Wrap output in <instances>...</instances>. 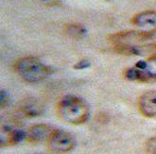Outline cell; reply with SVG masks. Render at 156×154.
Returning <instances> with one entry per match:
<instances>
[{
  "label": "cell",
  "instance_id": "obj_1",
  "mask_svg": "<svg viewBox=\"0 0 156 154\" xmlns=\"http://www.w3.org/2000/svg\"><path fill=\"white\" fill-rule=\"evenodd\" d=\"M57 114L66 123L80 125L88 119L89 108L81 98L75 96H66L58 103Z\"/></svg>",
  "mask_w": 156,
  "mask_h": 154
},
{
  "label": "cell",
  "instance_id": "obj_2",
  "mask_svg": "<svg viewBox=\"0 0 156 154\" xmlns=\"http://www.w3.org/2000/svg\"><path fill=\"white\" fill-rule=\"evenodd\" d=\"M13 68L18 76L30 83L42 81L52 73V69L49 66L45 65L39 59L31 56L17 60Z\"/></svg>",
  "mask_w": 156,
  "mask_h": 154
},
{
  "label": "cell",
  "instance_id": "obj_3",
  "mask_svg": "<svg viewBox=\"0 0 156 154\" xmlns=\"http://www.w3.org/2000/svg\"><path fill=\"white\" fill-rule=\"evenodd\" d=\"M124 77L132 81L155 82L156 81V56H151L137 61L135 65L125 70Z\"/></svg>",
  "mask_w": 156,
  "mask_h": 154
},
{
  "label": "cell",
  "instance_id": "obj_4",
  "mask_svg": "<svg viewBox=\"0 0 156 154\" xmlns=\"http://www.w3.org/2000/svg\"><path fill=\"white\" fill-rule=\"evenodd\" d=\"M153 32L145 30H126L110 34L108 41L114 44V46L125 44V46H133V44H140V43L151 39L153 36Z\"/></svg>",
  "mask_w": 156,
  "mask_h": 154
},
{
  "label": "cell",
  "instance_id": "obj_5",
  "mask_svg": "<svg viewBox=\"0 0 156 154\" xmlns=\"http://www.w3.org/2000/svg\"><path fill=\"white\" fill-rule=\"evenodd\" d=\"M48 148L54 153H66L75 147V141L72 135L62 130L55 129L47 141Z\"/></svg>",
  "mask_w": 156,
  "mask_h": 154
},
{
  "label": "cell",
  "instance_id": "obj_6",
  "mask_svg": "<svg viewBox=\"0 0 156 154\" xmlns=\"http://www.w3.org/2000/svg\"><path fill=\"white\" fill-rule=\"evenodd\" d=\"M114 50L119 54L127 56H146L156 51V43L133 44V46L119 44V46H114Z\"/></svg>",
  "mask_w": 156,
  "mask_h": 154
},
{
  "label": "cell",
  "instance_id": "obj_7",
  "mask_svg": "<svg viewBox=\"0 0 156 154\" xmlns=\"http://www.w3.org/2000/svg\"><path fill=\"white\" fill-rule=\"evenodd\" d=\"M55 129L48 124H36L31 126L26 133V139L31 144L47 142Z\"/></svg>",
  "mask_w": 156,
  "mask_h": 154
},
{
  "label": "cell",
  "instance_id": "obj_8",
  "mask_svg": "<svg viewBox=\"0 0 156 154\" xmlns=\"http://www.w3.org/2000/svg\"><path fill=\"white\" fill-rule=\"evenodd\" d=\"M26 138V133L12 127L2 126L0 130V147H12Z\"/></svg>",
  "mask_w": 156,
  "mask_h": 154
},
{
  "label": "cell",
  "instance_id": "obj_9",
  "mask_svg": "<svg viewBox=\"0 0 156 154\" xmlns=\"http://www.w3.org/2000/svg\"><path fill=\"white\" fill-rule=\"evenodd\" d=\"M140 113L149 118H156V91L144 93L138 99Z\"/></svg>",
  "mask_w": 156,
  "mask_h": 154
},
{
  "label": "cell",
  "instance_id": "obj_10",
  "mask_svg": "<svg viewBox=\"0 0 156 154\" xmlns=\"http://www.w3.org/2000/svg\"><path fill=\"white\" fill-rule=\"evenodd\" d=\"M132 23L139 28L145 29V31L156 33V12L146 11L135 14Z\"/></svg>",
  "mask_w": 156,
  "mask_h": 154
},
{
  "label": "cell",
  "instance_id": "obj_11",
  "mask_svg": "<svg viewBox=\"0 0 156 154\" xmlns=\"http://www.w3.org/2000/svg\"><path fill=\"white\" fill-rule=\"evenodd\" d=\"M21 112L27 117L38 116L43 113L42 106L33 99H27L21 106Z\"/></svg>",
  "mask_w": 156,
  "mask_h": 154
},
{
  "label": "cell",
  "instance_id": "obj_12",
  "mask_svg": "<svg viewBox=\"0 0 156 154\" xmlns=\"http://www.w3.org/2000/svg\"><path fill=\"white\" fill-rule=\"evenodd\" d=\"M65 32L69 37L79 39L85 34V29L80 24H69L65 26Z\"/></svg>",
  "mask_w": 156,
  "mask_h": 154
},
{
  "label": "cell",
  "instance_id": "obj_13",
  "mask_svg": "<svg viewBox=\"0 0 156 154\" xmlns=\"http://www.w3.org/2000/svg\"><path fill=\"white\" fill-rule=\"evenodd\" d=\"M145 150L147 154H156V136L147 140L145 143Z\"/></svg>",
  "mask_w": 156,
  "mask_h": 154
},
{
  "label": "cell",
  "instance_id": "obj_14",
  "mask_svg": "<svg viewBox=\"0 0 156 154\" xmlns=\"http://www.w3.org/2000/svg\"><path fill=\"white\" fill-rule=\"evenodd\" d=\"M90 65V62L86 60H82L80 61H79L77 65H75V68L76 69H82V68H86Z\"/></svg>",
  "mask_w": 156,
  "mask_h": 154
}]
</instances>
